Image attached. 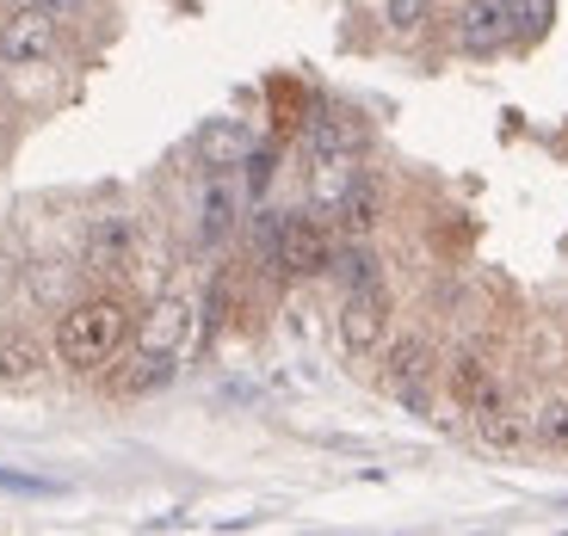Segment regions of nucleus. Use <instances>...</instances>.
Here are the masks:
<instances>
[{"mask_svg":"<svg viewBox=\"0 0 568 536\" xmlns=\"http://www.w3.org/2000/svg\"><path fill=\"white\" fill-rule=\"evenodd\" d=\"M62 56V19L43 7H19L0 19V74H26V69H50Z\"/></svg>","mask_w":568,"mask_h":536,"instance_id":"obj_3","label":"nucleus"},{"mask_svg":"<svg viewBox=\"0 0 568 536\" xmlns=\"http://www.w3.org/2000/svg\"><path fill=\"white\" fill-rule=\"evenodd\" d=\"M247 148H254V142H247V130H242V124H211V130L199 136L204 167H242Z\"/></svg>","mask_w":568,"mask_h":536,"instance_id":"obj_17","label":"nucleus"},{"mask_svg":"<svg viewBox=\"0 0 568 536\" xmlns=\"http://www.w3.org/2000/svg\"><path fill=\"white\" fill-rule=\"evenodd\" d=\"M136 259V216L112 210V216H93L81 240V266L87 271H124Z\"/></svg>","mask_w":568,"mask_h":536,"instance_id":"obj_9","label":"nucleus"},{"mask_svg":"<svg viewBox=\"0 0 568 536\" xmlns=\"http://www.w3.org/2000/svg\"><path fill=\"white\" fill-rule=\"evenodd\" d=\"M445 389H452V401L476 420V413H488V408H500L507 401V389H500V377H495V364H488L483 352H457L452 364H445Z\"/></svg>","mask_w":568,"mask_h":536,"instance_id":"obj_10","label":"nucleus"},{"mask_svg":"<svg viewBox=\"0 0 568 536\" xmlns=\"http://www.w3.org/2000/svg\"><path fill=\"white\" fill-rule=\"evenodd\" d=\"M173 358L168 352H136V346H124V364H112L105 377H112V395L136 401V395H155V389H168L173 382Z\"/></svg>","mask_w":568,"mask_h":536,"instance_id":"obj_13","label":"nucleus"},{"mask_svg":"<svg viewBox=\"0 0 568 536\" xmlns=\"http://www.w3.org/2000/svg\"><path fill=\"white\" fill-rule=\"evenodd\" d=\"M452 43L464 50V56L488 62L500 56V50H513V19H507V0H464L452 13Z\"/></svg>","mask_w":568,"mask_h":536,"instance_id":"obj_6","label":"nucleus"},{"mask_svg":"<svg viewBox=\"0 0 568 536\" xmlns=\"http://www.w3.org/2000/svg\"><path fill=\"white\" fill-rule=\"evenodd\" d=\"M334 247H341V235H334V223L315 210H284L278 223V240L266 247V266L278 271V278H327V259H334Z\"/></svg>","mask_w":568,"mask_h":536,"instance_id":"obj_2","label":"nucleus"},{"mask_svg":"<svg viewBox=\"0 0 568 536\" xmlns=\"http://www.w3.org/2000/svg\"><path fill=\"white\" fill-rule=\"evenodd\" d=\"M433 377H439V358H433V346H426V339H402V346H389L384 382H389V395H396V401L426 408V395H433Z\"/></svg>","mask_w":568,"mask_h":536,"instance_id":"obj_8","label":"nucleus"},{"mask_svg":"<svg viewBox=\"0 0 568 536\" xmlns=\"http://www.w3.org/2000/svg\"><path fill=\"white\" fill-rule=\"evenodd\" d=\"M365 142H371V130H365V117H358V112L327 105L322 117H310V155L315 161H358V155H365Z\"/></svg>","mask_w":568,"mask_h":536,"instance_id":"obj_12","label":"nucleus"},{"mask_svg":"<svg viewBox=\"0 0 568 536\" xmlns=\"http://www.w3.org/2000/svg\"><path fill=\"white\" fill-rule=\"evenodd\" d=\"M476 432H483L488 451H526L531 444V413H519L513 401H500V408L476 413Z\"/></svg>","mask_w":568,"mask_h":536,"instance_id":"obj_15","label":"nucleus"},{"mask_svg":"<svg viewBox=\"0 0 568 536\" xmlns=\"http://www.w3.org/2000/svg\"><path fill=\"white\" fill-rule=\"evenodd\" d=\"M327 278L346 290H371V284H384V259H377V247L371 240H341L334 247V259H327Z\"/></svg>","mask_w":568,"mask_h":536,"instance_id":"obj_14","label":"nucleus"},{"mask_svg":"<svg viewBox=\"0 0 568 536\" xmlns=\"http://www.w3.org/2000/svg\"><path fill=\"white\" fill-rule=\"evenodd\" d=\"M247 185H242V167H211L199 185V204H192V223H199V240L204 247H223L235 240V228L247 223Z\"/></svg>","mask_w":568,"mask_h":536,"instance_id":"obj_4","label":"nucleus"},{"mask_svg":"<svg viewBox=\"0 0 568 536\" xmlns=\"http://www.w3.org/2000/svg\"><path fill=\"white\" fill-rule=\"evenodd\" d=\"M130 333H136V309H130L124 290H87L69 309L57 315V364L74 370V377H105V370L124 358Z\"/></svg>","mask_w":568,"mask_h":536,"instance_id":"obj_1","label":"nucleus"},{"mask_svg":"<svg viewBox=\"0 0 568 536\" xmlns=\"http://www.w3.org/2000/svg\"><path fill=\"white\" fill-rule=\"evenodd\" d=\"M389 321H396V302H389L384 284H371V290H346V297H341V346H346V358H377V352H384Z\"/></svg>","mask_w":568,"mask_h":536,"instance_id":"obj_5","label":"nucleus"},{"mask_svg":"<svg viewBox=\"0 0 568 536\" xmlns=\"http://www.w3.org/2000/svg\"><path fill=\"white\" fill-rule=\"evenodd\" d=\"M31 7H43V13H57V19H74L87 0H31Z\"/></svg>","mask_w":568,"mask_h":536,"instance_id":"obj_19","label":"nucleus"},{"mask_svg":"<svg viewBox=\"0 0 568 536\" xmlns=\"http://www.w3.org/2000/svg\"><path fill=\"white\" fill-rule=\"evenodd\" d=\"M507 19H513V38L519 43H538L556 25V0H507Z\"/></svg>","mask_w":568,"mask_h":536,"instance_id":"obj_18","label":"nucleus"},{"mask_svg":"<svg viewBox=\"0 0 568 536\" xmlns=\"http://www.w3.org/2000/svg\"><path fill=\"white\" fill-rule=\"evenodd\" d=\"M531 444L550 456H568V395H544L531 408Z\"/></svg>","mask_w":568,"mask_h":536,"instance_id":"obj_16","label":"nucleus"},{"mask_svg":"<svg viewBox=\"0 0 568 536\" xmlns=\"http://www.w3.org/2000/svg\"><path fill=\"white\" fill-rule=\"evenodd\" d=\"M185 333H192V302H185L180 290H168V297H155L149 309L136 315V333H130V346H136V352H168V358H180Z\"/></svg>","mask_w":568,"mask_h":536,"instance_id":"obj_7","label":"nucleus"},{"mask_svg":"<svg viewBox=\"0 0 568 536\" xmlns=\"http://www.w3.org/2000/svg\"><path fill=\"white\" fill-rule=\"evenodd\" d=\"M57 346H43L31 327H0V389H31L50 370Z\"/></svg>","mask_w":568,"mask_h":536,"instance_id":"obj_11","label":"nucleus"}]
</instances>
